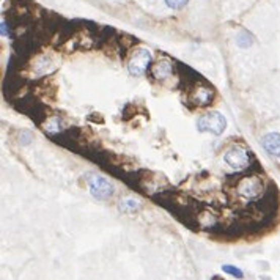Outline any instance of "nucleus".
Wrapping results in <instances>:
<instances>
[{
	"mask_svg": "<svg viewBox=\"0 0 280 280\" xmlns=\"http://www.w3.org/2000/svg\"><path fill=\"white\" fill-rule=\"evenodd\" d=\"M227 128V120L220 112H208L197 121V129L200 132H211L214 135H220Z\"/></svg>",
	"mask_w": 280,
	"mask_h": 280,
	"instance_id": "1",
	"label": "nucleus"
},
{
	"mask_svg": "<svg viewBox=\"0 0 280 280\" xmlns=\"http://www.w3.org/2000/svg\"><path fill=\"white\" fill-rule=\"evenodd\" d=\"M151 62V54L147 49H138L132 54L128 62V69L132 76H142Z\"/></svg>",
	"mask_w": 280,
	"mask_h": 280,
	"instance_id": "2",
	"label": "nucleus"
},
{
	"mask_svg": "<svg viewBox=\"0 0 280 280\" xmlns=\"http://www.w3.org/2000/svg\"><path fill=\"white\" fill-rule=\"evenodd\" d=\"M223 159L235 170H243L249 165V153L241 147H233L225 153Z\"/></svg>",
	"mask_w": 280,
	"mask_h": 280,
	"instance_id": "3",
	"label": "nucleus"
},
{
	"mask_svg": "<svg viewBox=\"0 0 280 280\" xmlns=\"http://www.w3.org/2000/svg\"><path fill=\"white\" fill-rule=\"evenodd\" d=\"M90 192L96 200H106L114 194V188L103 176H95L90 181Z\"/></svg>",
	"mask_w": 280,
	"mask_h": 280,
	"instance_id": "4",
	"label": "nucleus"
},
{
	"mask_svg": "<svg viewBox=\"0 0 280 280\" xmlns=\"http://www.w3.org/2000/svg\"><path fill=\"white\" fill-rule=\"evenodd\" d=\"M261 181L255 176H249L246 179L241 181L240 188H238V191H240V194L243 195V197L246 199H257L258 195L261 194Z\"/></svg>",
	"mask_w": 280,
	"mask_h": 280,
	"instance_id": "5",
	"label": "nucleus"
},
{
	"mask_svg": "<svg viewBox=\"0 0 280 280\" xmlns=\"http://www.w3.org/2000/svg\"><path fill=\"white\" fill-rule=\"evenodd\" d=\"M261 145L271 156L280 158V134L278 132L266 134L261 140Z\"/></svg>",
	"mask_w": 280,
	"mask_h": 280,
	"instance_id": "6",
	"label": "nucleus"
},
{
	"mask_svg": "<svg viewBox=\"0 0 280 280\" xmlns=\"http://www.w3.org/2000/svg\"><path fill=\"white\" fill-rule=\"evenodd\" d=\"M153 74H155L156 79L162 80L165 77H169L172 74V63L169 60H161L155 65L153 68Z\"/></svg>",
	"mask_w": 280,
	"mask_h": 280,
	"instance_id": "7",
	"label": "nucleus"
},
{
	"mask_svg": "<svg viewBox=\"0 0 280 280\" xmlns=\"http://www.w3.org/2000/svg\"><path fill=\"white\" fill-rule=\"evenodd\" d=\"M236 43H238V46L243 48V49L250 48L252 44H254V36H252V33H249V32L244 30V32H241L240 35H238Z\"/></svg>",
	"mask_w": 280,
	"mask_h": 280,
	"instance_id": "8",
	"label": "nucleus"
},
{
	"mask_svg": "<svg viewBox=\"0 0 280 280\" xmlns=\"http://www.w3.org/2000/svg\"><path fill=\"white\" fill-rule=\"evenodd\" d=\"M189 0H165V4L169 8L172 10H181V8H184L188 5Z\"/></svg>",
	"mask_w": 280,
	"mask_h": 280,
	"instance_id": "9",
	"label": "nucleus"
},
{
	"mask_svg": "<svg viewBox=\"0 0 280 280\" xmlns=\"http://www.w3.org/2000/svg\"><path fill=\"white\" fill-rule=\"evenodd\" d=\"M223 271L228 272V274H231V275H235V277H238V278L243 277V272H241L240 269L233 268V266H223Z\"/></svg>",
	"mask_w": 280,
	"mask_h": 280,
	"instance_id": "10",
	"label": "nucleus"
}]
</instances>
